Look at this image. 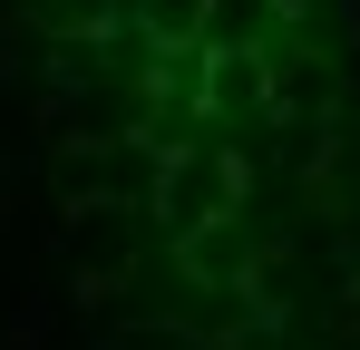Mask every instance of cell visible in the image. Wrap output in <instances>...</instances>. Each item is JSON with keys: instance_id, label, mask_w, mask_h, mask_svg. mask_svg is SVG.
<instances>
[{"instance_id": "6da1fadb", "label": "cell", "mask_w": 360, "mask_h": 350, "mask_svg": "<svg viewBox=\"0 0 360 350\" xmlns=\"http://www.w3.org/2000/svg\"><path fill=\"white\" fill-rule=\"evenodd\" d=\"M146 10H156V39H195V30H205V0H146Z\"/></svg>"}]
</instances>
